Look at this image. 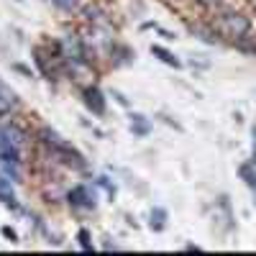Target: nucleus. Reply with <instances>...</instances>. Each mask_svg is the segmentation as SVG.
<instances>
[{
  "mask_svg": "<svg viewBox=\"0 0 256 256\" xmlns=\"http://www.w3.org/2000/svg\"><path fill=\"white\" fill-rule=\"evenodd\" d=\"M113 98H116V100H118V102H120V105H128V100H126V98H123V95H120V92H113Z\"/></svg>",
  "mask_w": 256,
  "mask_h": 256,
  "instance_id": "22",
  "label": "nucleus"
},
{
  "mask_svg": "<svg viewBox=\"0 0 256 256\" xmlns=\"http://www.w3.org/2000/svg\"><path fill=\"white\" fill-rule=\"evenodd\" d=\"M131 134L134 136H148L152 134V123H148L141 113H134L131 116Z\"/></svg>",
  "mask_w": 256,
  "mask_h": 256,
  "instance_id": "9",
  "label": "nucleus"
},
{
  "mask_svg": "<svg viewBox=\"0 0 256 256\" xmlns=\"http://www.w3.org/2000/svg\"><path fill=\"white\" fill-rule=\"evenodd\" d=\"M77 241H80V246H82L84 251H95V246L90 244V230H88V228H80V233H77Z\"/></svg>",
  "mask_w": 256,
  "mask_h": 256,
  "instance_id": "15",
  "label": "nucleus"
},
{
  "mask_svg": "<svg viewBox=\"0 0 256 256\" xmlns=\"http://www.w3.org/2000/svg\"><path fill=\"white\" fill-rule=\"evenodd\" d=\"M54 154H56L64 164H70V166H74V169H84V159H82V154L77 152L74 146H70L67 141L56 144V146H54Z\"/></svg>",
  "mask_w": 256,
  "mask_h": 256,
  "instance_id": "3",
  "label": "nucleus"
},
{
  "mask_svg": "<svg viewBox=\"0 0 256 256\" xmlns=\"http://www.w3.org/2000/svg\"><path fill=\"white\" fill-rule=\"evenodd\" d=\"M166 218H169V216H166L164 208H154L152 216H148V226H152V230H156V233L164 230V228H166Z\"/></svg>",
  "mask_w": 256,
  "mask_h": 256,
  "instance_id": "10",
  "label": "nucleus"
},
{
  "mask_svg": "<svg viewBox=\"0 0 256 256\" xmlns=\"http://www.w3.org/2000/svg\"><path fill=\"white\" fill-rule=\"evenodd\" d=\"M192 34H195L198 38H202L205 44H216V41H218V36H216V34L208 31V28H202V26H192Z\"/></svg>",
  "mask_w": 256,
  "mask_h": 256,
  "instance_id": "13",
  "label": "nucleus"
},
{
  "mask_svg": "<svg viewBox=\"0 0 256 256\" xmlns=\"http://www.w3.org/2000/svg\"><path fill=\"white\" fill-rule=\"evenodd\" d=\"M0 233H3V236H6L10 244H18V233H16L10 226H3V228H0Z\"/></svg>",
  "mask_w": 256,
  "mask_h": 256,
  "instance_id": "19",
  "label": "nucleus"
},
{
  "mask_svg": "<svg viewBox=\"0 0 256 256\" xmlns=\"http://www.w3.org/2000/svg\"><path fill=\"white\" fill-rule=\"evenodd\" d=\"M10 102H16V95H13V92H8V90L3 88V84H0V110H6Z\"/></svg>",
  "mask_w": 256,
  "mask_h": 256,
  "instance_id": "16",
  "label": "nucleus"
},
{
  "mask_svg": "<svg viewBox=\"0 0 256 256\" xmlns=\"http://www.w3.org/2000/svg\"><path fill=\"white\" fill-rule=\"evenodd\" d=\"M98 184H102L105 190H108V195H110V198H116V184H110V182H108V177H100V180H98Z\"/></svg>",
  "mask_w": 256,
  "mask_h": 256,
  "instance_id": "20",
  "label": "nucleus"
},
{
  "mask_svg": "<svg viewBox=\"0 0 256 256\" xmlns=\"http://www.w3.org/2000/svg\"><path fill=\"white\" fill-rule=\"evenodd\" d=\"M52 3H54L59 10H67V13H70V10H74V8L80 6V0H52Z\"/></svg>",
  "mask_w": 256,
  "mask_h": 256,
  "instance_id": "18",
  "label": "nucleus"
},
{
  "mask_svg": "<svg viewBox=\"0 0 256 256\" xmlns=\"http://www.w3.org/2000/svg\"><path fill=\"white\" fill-rule=\"evenodd\" d=\"M41 141H44L46 146H56V144H62V138H59V134L56 131H52V128H41Z\"/></svg>",
  "mask_w": 256,
  "mask_h": 256,
  "instance_id": "14",
  "label": "nucleus"
},
{
  "mask_svg": "<svg viewBox=\"0 0 256 256\" xmlns=\"http://www.w3.org/2000/svg\"><path fill=\"white\" fill-rule=\"evenodd\" d=\"M62 56H67L70 62H84V46L77 36H67L62 41Z\"/></svg>",
  "mask_w": 256,
  "mask_h": 256,
  "instance_id": "4",
  "label": "nucleus"
},
{
  "mask_svg": "<svg viewBox=\"0 0 256 256\" xmlns=\"http://www.w3.org/2000/svg\"><path fill=\"white\" fill-rule=\"evenodd\" d=\"M254 192H256V184H254Z\"/></svg>",
  "mask_w": 256,
  "mask_h": 256,
  "instance_id": "24",
  "label": "nucleus"
},
{
  "mask_svg": "<svg viewBox=\"0 0 256 256\" xmlns=\"http://www.w3.org/2000/svg\"><path fill=\"white\" fill-rule=\"evenodd\" d=\"M238 174H241V180H244L248 187H254V184H256V159L241 164V166H238Z\"/></svg>",
  "mask_w": 256,
  "mask_h": 256,
  "instance_id": "11",
  "label": "nucleus"
},
{
  "mask_svg": "<svg viewBox=\"0 0 256 256\" xmlns=\"http://www.w3.org/2000/svg\"><path fill=\"white\" fill-rule=\"evenodd\" d=\"M13 67H16L20 74H28V77H31V70H28V67H24V64H13Z\"/></svg>",
  "mask_w": 256,
  "mask_h": 256,
  "instance_id": "21",
  "label": "nucleus"
},
{
  "mask_svg": "<svg viewBox=\"0 0 256 256\" xmlns=\"http://www.w3.org/2000/svg\"><path fill=\"white\" fill-rule=\"evenodd\" d=\"M0 166H3V172H6L13 182H20V169H18L20 164H0Z\"/></svg>",
  "mask_w": 256,
  "mask_h": 256,
  "instance_id": "17",
  "label": "nucleus"
},
{
  "mask_svg": "<svg viewBox=\"0 0 256 256\" xmlns=\"http://www.w3.org/2000/svg\"><path fill=\"white\" fill-rule=\"evenodd\" d=\"M218 31L223 34V36H230L233 41H241V38H246L248 36V31H251V20L244 16V13H223L220 18H218Z\"/></svg>",
  "mask_w": 256,
  "mask_h": 256,
  "instance_id": "1",
  "label": "nucleus"
},
{
  "mask_svg": "<svg viewBox=\"0 0 256 256\" xmlns=\"http://www.w3.org/2000/svg\"><path fill=\"white\" fill-rule=\"evenodd\" d=\"M152 54L156 56V59H162L164 64H169V67H174V70H180L182 67V62L169 52V49H164V46H159V44H152Z\"/></svg>",
  "mask_w": 256,
  "mask_h": 256,
  "instance_id": "8",
  "label": "nucleus"
},
{
  "mask_svg": "<svg viewBox=\"0 0 256 256\" xmlns=\"http://www.w3.org/2000/svg\"><path fill=\"white\" fill-rule=\"evenodd\" d=\"M26 138V134L20 131L16 123H3L0 126V144H13V146H20Z\"/></svg>",
  "mask_w": 256,
  "mask_h": 256,
  "instance_id": "6",
  "label": "nucleus"
},
{
  "mask_svg": "<svg viewBox=\"0 0 256 256\" xmlns=\"http://www.w3.org/2000/svg\"><path fill=\"white\" fill-rule=\"evenodd\" d=\"M18 3H20V0H18Z\"/></svg>",
  "mask_w": 256,
  "mask_h": 256,
  "instance_id": "25",
  "label": "nucleus"
},
{
  "mask_svg": "<svg viewBox=\"0 0 256 256\" xmlns=\"http://www.w3.org/2000/svg\"><path fill=\"white\" fill-rule=\"evenodd\" d=\"M82 100L88 105V110H92L95 116H105V98L98 88H88L82 92Z\"/></svg>",
  "mask_w": 256,
  "mask_h": 256,
  "instance_id": "5",
  "label": "nucleus"
},
{
  "mask_svg": "<svg viewBox=\"0 0 256 256\" xmlns=\"http://www.w3.org/2000/svg\"><path fill=\"white\" fill-rule=\"evenodd\" d=\"M205 6H216V3H220V0H202Z\"/></svg>",
  "mask_w": 256,
  "mask_h": 256,
  "instance_id": "23",
  "label": "nucleus"
},
{
  "mask_svg": "<svg viewBox=\"0 0 256 256\" xmlns=\"http://www.w3.org/2000/svg\"><path fill=\"white\" fill-rule=\"evenodd\" d=\"M0 200H3L8 208H18L16 195H13V187H10V182L6 177H0Z\"/></svg>",
  "mask_w": 256,
  "mask_h": 256,
  "instance_id": "12",
  "label": "nucleus"
},
{
  "mask_svg": "<svg viewBox=\"0 0 256 256\" xmlns=\"http://www.w3.org/2000/svg\"><path fill=\"white\" fill-rule=\"evenodd\" d=\"M95 190L88 187V184H77L70 190V205L72 208H80V210H92L95 208Z\"/></svg>",
  "mask_w": 256,
  "mask_h": 256,
  "instance_id": "2",
  "label": "nucleus"
},
{
  "mask_svg": "<svg viewBox=\"0 0 256 256\" xmlns=\"http://www.w3.org/2000/svg\"><path fill=\"white\" fill-rule=\"evenodd\" d=\"M0 164H20V146L0 144Z\"/></svg>",
  "mask_w": 256,
  "mask_h": 256,
  "instance_id": "7",
  "label": "nucleus"
}]
</instances>
